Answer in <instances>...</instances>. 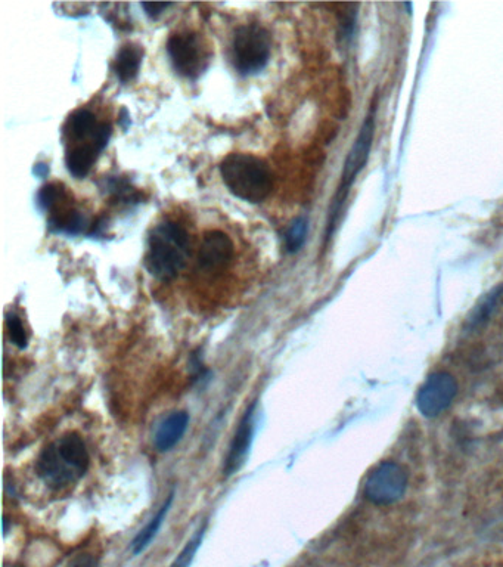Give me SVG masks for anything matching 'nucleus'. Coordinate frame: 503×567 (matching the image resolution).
<instances>
[{
	"instance_id": "f257e3e1",
	"label": "nucleus",
	"mask_w": 503,
	"mask_h": 567,
	"mask_svg": "<svg viewBox=\"0 0 503 567\" xmlns=\"http://www.w3.org/2000/svg\"><path fill=\"white\" fill-rule=\"evenodd\" d=\"M90 457L86 443L71 432L49 443L36 461V473L48 488L64 489L88 472Z\"/></svg>"
},
{
	"instance_id": "f03ea898",
	"label": "nucleus",
	"mask_w": 503,
	"mask_h": 567,
	"mask_svg": "<svg viewBox=\"0 0 503 567\" xmlns=\"http://www.w3.org/2000/svg\"><path fill=\"white\" fill-rule=\"evenodd\" d=\"M189 235L179 223L164 222L152 231L149 237L145 266L152 277L170 281L178 277L188 262Z\"/></svg>"
},
{
	"instance_id": "7ed1b4c3",
	"label": "nucleus",
	"mask_w": 503,
	"mask_h": 567,
	"mask_svg": "<svg viewBox=\"0 0 503 567\" xmlns=\"http://www.w3.org/2000/svg\"><path fill=\"white\" fill-rule=\"evenodd\" d=\"M220 175L235 197L262 203L273 187L272 172L265 161L251 154H231L220 164Z\"/></svg>"
},
{
	"instance_id": "20e7f679",
	"label": "nucleus",
	"mask_w": 503,
	"mask_h": 567,
	"mask_svg": "<svg viewBox=\"0 0 503 567\" xmlns=\"http://www.w3.org/2000/svg\"><path fill=\"white\" fill-rule=\"evenodd\" d=\"M375 133V110L369 111L366 116L365 122L360 127L359 135H357L355 144L350 150L349 156L344 163L343 176H341V185L338 188L337 197H335L334 204H332L331 213H329L328 231H326V238L331 237L334 232L335 225H337L338 215L343 210L344 201H346L347 194H349L350 187L355 182L356 176L362 172L368 161L369 153H371L372 141H374Z\"/></svg>"
},
{
	"instance_id": "39448f33",
	"label": "nucleus",
	"mask_w": 503,
	"mask_h": 567,
	"mask_svg": "<svg viewBox=\"0 0 503 567\" xmlns=\"http://www.w3.org/2000/svg\"><path fill=\"white\" fill-rule=\"evenodd\" d=\"M272 40L262 26L239 27L232 42V60L241 74H256L269 63Z\"/></svg>"
},
{
	"instance_id": "423d86ee",
	"label": "nucleus",
	"mask_w": 503,
	"mask_h": 567,
	"mask_svg": "<svg viewBox=\"0 0 503 567\" xmlns=\"http://www.w3.org/2000/svg\"><path fill=\"white\" fill-rule=\"evenodd\" d=\"M408 489V472L394 461H385L369 474L365 483L366 500L375 505L397 503Z\"/></svg>"
},
{
	"instance_id": "0eeeda50",
	"label": "nucleus",
	"mask_w": 503,
	"mask_h": 567,
	"mask_svg": "<svg viewBox=\"0 0 503 567\" xmlns=\"http://www.w3.org/2000/svg\"><path fill=\"white\" fill-rule=\"evenodd\" d=\"M167 51L175 70L189 79L200 76L207 67L208 54L197 34H173L167 43Z\"/></svg>"
},
{
	"instance_id": "6e6552de",
	"label": "nucleus",
	"mask_w": 503,
	"mask_h": 567,
	"mask_svg": "<svg viewBox=\"0 0 503 567\" xmlns=\"http://www.w3.org/2000/svg\"><path fill=\"white\" fill-rule=\"evenodd\" d=\"M458 393V383L449 373H434L427 378L416 398V407L428 418L439 417L452 405Z\"/></svg>"
},
{
	"instance_id": "1a4fd4ad",
	"label": "nucleus",
	"mask_w": 503,
	"mask_h": 567,
	"mask_svg": "<svg viewBox=\"0 0 503 567\" xmlns=\"http://www.w3.org/2000/svg\"><path fill=\"white\" fill-rule=\"evenodd\" d=\"M234 257V243L222 231H210L204 235L198 254V265L207 272L225 268Z\"/></svg>"
},
{
	"instance_id": "9d476101",
	"label": "nucleus",
	"mask_w": 503,
	"mask_h": 567,
	"mask_svg": "<svg viewBox=\"0 0 503 567\" xmlns=\"http://www.w3.org/2000/svg\"><path fill=\"white\" fill-rule=\"evenodd\" d=\"M254 408L256 404L251 405L239 421L237 432H235L234 439L229 446L228 457L225 460V469H223L225 476L238 472L247 460L254 436Z\"/></svg>"
},
{
	"instance_id": "9b49d317",
	"label": "nucleus",
	"mask_w": 503,
	"mask_h": 567,
	"mask_svg": "<svg viewBox=\"0 0 503 567\" xmlns=\"http://www.w3.org/2000/svg\"><path fill=\"white\" fill-rule=\"evenodd\" d=\"M189 424L188 412L178 411L170 414L158 427L155 433V448L160 452H167L175 448L186 433Z\"/></svg>"
},
{
	"instance_id": "f8f14e48",
	"label": "nucleus",
	"mask_w": 503,
	"mask_h": 567,
	"mask_svg": "<svg viewBox=\"0 0 503 567\" xmlns=\"http://www.w3.org/2000/svg\"><path fill=\"white\" fill-rule=\"evenodd\" d=\"M502 299L503 285H498V287L490 290L489 293L484 294L480 302H478L477 306L473 309V312H471V315L468 316V330L477 331L480 330L481 327H484V325L490 321L493 314H495L498 306L501 305Z\"/></svg>"
},
{
	"instance_id": "ddd939ff",
	"label": "nucleus",
	"mask_w": 503,
	"mask_h": 567,
	"mask_svg": "<svg viewBox=\"0 0 503 567\" xmlns=\"http://www.w3.org/2000/svg\"><path fill=\"white\" fill-rule=\"evenodd\" d=\"M142 49L135 45H126L120 49L114 64V71L121 82H130L135 79L142 63Z\"/></svg>"
},
{
	"instance_id": "4468645a",
	"label": "nucleus",
	"mask_w": 503,
	"mask_h": 567,
	"mask_svg": "<svg viewBox=\"0 0 503 567\" xmlns=\"http://www.w3.org/2000/svg\"><path fill=\"white\" fill-rule=\"evenodd\" d=\"M99 151L93 145H82V147L74 148L67 156V167L71 175L77 179L86 178Z\"/></svg>"
},
{
	"instance_id": "2eb2a0df",
	"label": "nucleus",
	"mask_w": 503,
	"mask_h": 567,
	"mask_svg": "<svg viewBox=\"0 0 503 567\" xmlns=\"http://www.w3.org/2000/svg\"><path fill=\"white\" fill-rule=\"evenodd\" d=\"M173 503V494L169 495L167 498L166 503H164L163 507L160 508L158 511L157 516L154 519H151V522L139 532L138 536L133 539L132 542V551L135 554H141L145 548L151 544L152 539L155 538L157 532L160 531L161 525H163L164 520H166L167 513H169L170 505Z\"/></svg>"
},
{
	"instance_id": "dca6fc26",
	"label": "nucleus",
	"mask_w": 503,
	"mask_h": 567,
	"mask_svg": "<svg viewBox=\"0 0 503 567\" xmlns=\"http://www.w3.org/2000/svg\"><path fill=\"white\" fill-rule=\"evenodd\" d=\"M96 127L98 125H96L95 116L88 110H79L71 114L65 129H67L68 135L73 136V138L83 139L89 135L93 136Z\"/></svg>"
},
{
	"instance_id": "f3484780",
	"label": "nucleus",
	"mask_w": 503,
	"mask_h": 567,
	"mask_svg": "<svg viewBox=\"0 0 503 567\" xmlns=\"http://www.w3.org/2000/svg\"><path fill=\"white\" fill-rule=\"evenodd\" d=\"M307 232H309V221L303 216L294 219L290 228L287 229L285 234V246L290 253H296L306 243Z\"/></svg>"
},
{
	"instance_id": "a211bd4d",
	"label": "nucleus",
	"mask_w": 503,
	"mask_h": 567,
	"mask_svg": "<svg viewBox=\"0 0 503 567\" xmlns=\"http://www.w3.org/2000/svg\"><path fill=\"white\" fill-rule=\"evenodd\" d=\"M52 226L58 229V231L67 232V234H82L86 228H88V219L76 210H70V212H65L64 215L58 216V218L52 219Z\"/></svg>"
},
{
	"instance_id": "6ab92c4d",
	"label": "nucleus",
	"mask_w": 503,
	"mask_h": 567,
	"mask_svg": "<svg viewBox=\"0 0 503 567\" xmlns=\"http://www.w3.org/2000/svg\"><path fill=\"white\" fill-rule=\"evenodd\" d=\"M207 523H204L195 535L186 542L185 548L180 551L178 557H176L175 562L170 565V567H189L191 566L192 560H194L195 554H197L198 548L201 547V542H203L204 535H206Z\"/></svg>"
},
{
	"instance_id": "aec40b11",
	"label": "nucleus",
	"mask_w": 503,
	"mask_h": 567,
	"mask_svg": "<svg viewBox=\"0 0 503 567\" xmlns=\"http://www.w3.org/2000/svg\"><path fill=\"white\" fill-rule=\"evenodd\" d=\"M6 327H8V333L12 343L20 347V349H26L27 343H29V337H27L26 328H24L21 319L18 318L17 315H9L8 319H6Z\"/></svg>"
},
{
	"instance_id": "412c9836",
	"label": "nucleus",
	"mask_w": 503,
	"mask_h": 567,
	"mask_svg": "<svg viewBox=\"0 0 503 567\" xmlns=\"http://www.w3.org/2000/svg\"><path fill=\"white\" fill-rule=\"evenodd\" d=\"M62 195H64V189H62L61 185H46V187H43L42 191L39 192V204L43 209L51 210L52 207L57 206Z\"/></svg>"
},
{
	"instance_id": "4be33fe9",
	"label": "nucleus",
	"mask_w": 503,
	"mask_h": 567,
	"mask_svg": "<svg viewBox=\"0 0 503 567\" xmlns=\"http://www.w3.org/2000/svg\"><path fill=\"white\" fill-rule=\"evenodd\" d=\"M93 147L101 153L105 147H107L108 141L111 138V126L107 123H102L96 127L95 133H93Z\"/></svg>"
},
{
	"instance_id": "5701e85b",
	"label": "nucleus",
	"mask_w": 503,
	"mask_h": 567,
	"mask_svg": "<svg viewBox=\"0 0 503 567\" xmlns=\"http://www.w3.org/2000/svg\"><path fill=\"white\" fill-rule=\"evenodd\" d=\"M98 557L90 553L77 554L67 567H98Z\"/></svg>"
},
{
	"instance_id": "b1692460",
	"label": "nucleus",
	"mask_w": 503,
	"mask_h": 567,
	"mask_svg": "<svg viewBox=\"0 0 503 567\" xmlns=\"http://www.w3.org/2000/svg\"><path fill=\"white\" fill-rule=\"evenodd\" d=\"M170 3H142V8L147 11L149 17L155 18L158 15L163 14L167 8H169Z\"/></svg>"
}]
</instances>
